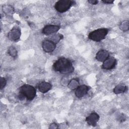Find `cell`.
Here are the masks:
<instances>
[{
  "instance_id": "cell-1",
  "label": "cell",
  "mask_w": 129,
  "mask_h": 129,
  "mask_svg": "<svg viewBox=\"0 0 129 129\" xmlns=\"http://www.w3.org/2000/svg\"><path fill=\"white\" fill-rule=\"evenodd\" d=\"M36 96V90L34 87L29 84H24L20 88V99H23L25 97L27 100H32Z\"/></svg>"
},
{
  "instance_id": "cell-2",
  "label": "cell",
  "mask_w": 129,
  "mask_h": 129,
  "mask_svg": "<svg viewBox=\"0 0 129 129\" xmlns=\"http://www.w3.org/2000/svg\"><path fill=\"white\" fill-rule=\"evenodd\" d=\"M108 32L106 28H99L91 32L88 35V38L96 42H99L104 39Z\"/></svg>"
},
{
  "instance_id": "cell-3",
  "label": "cell",
  "mask_w": 129,
  "mask_h": 129,
  "mask_svg": "<svg viewBox=\"0 0 129 129\" xmlns=\"http://www.w3.org/2000/svg\"><path fill=\"white\" fill-rule=\"evenodd\" d=\"M71 66H72V63L69 59L64 57H61L54 63L53 69L55 71L60 73Z\"/></svg>"
},
{
  "instance_id": "cell-4",
  "label": "cell",
  "mask_w": 129,
  "mask_h": 129,
  "mask_svg": "<svg viewBox=\"0 0 129 129\" xmlns=\"http://www.w3.org/2000/svg\"><path fill=\"white\" fill-rule=\"evenodd\" d=\"M75 2L70 0H60L57 1L54 6L55 10L59 13H62L67 11Z\"/></svg>"
},
{
  "instance_id": "cell-5",
  "label": "cell",
  "mask_w": 129,
  "mask_h": 129,
  "mask_svg": "<svg viewBox=\"0 0 129 129\" xmlns=\"http://www.w3.org/2000/svg\"><path fill=\"white\" fill-rule=\"evenodd\" d=\"M21 35L20 29L17 27H14L8 33V37L11 41H16L20 39Z\"/></svg>"
},
{
  "instance_id": "cell-6",
  "label": "cell",
  "mask_w": 129,
  "mask_h": 129,
  "mask_svg": "<svg viewBox=\"0 0 129 129\" xmlns=\"http://www.w3.org/2000/svg\"><path fill=\"white\" fill-rule=\"evenodd\" d=\"M42 47L45 52L50 53L55 49L56 44L48 39H45L42 42Z\"/></svg>"
},
{
  "instance_id": "cell-7",
  "label": "cell",
  "mask_w": 129,
  "mask_h": 129,
  "mask_svg": "<svg viewBox=\"0 0 129 129\" xmlns=\"http://www.w3.org/2000/svg\"><path fill=\"white\" fill-rule=\"evenodd\" d=\"M116 64V60L113 57H109L103 62L102 68L109 70L113 69Z\"/></svg>"
},
{
  "instance_id": "cell-8",
  "label": "cell",
  "mask_w": 129,
  "mask_h": 129,
  "mask_svg": "<svg viewBox=\"0 0 129 129\" xmlns=\"http://www.w3.org/2000/svg\"><path fill=\"white\" fill-rule=\"evenodd\" d=\"M99 119V115L96 112H92L86 118V121L87 124L92 126H95L97 124L98 121Z\"/></svg>"
},
{
  "instance_id": "cell-9",
  "label": "cell",
  "mask_w": 129,
  "mask_h": 129,
  "mask_svg": "<svg viewBox=\"0 0 129 129\" xmlns=\"http://www.w3.org/2000/svg\"><path fill=\"white\" fill-rule=\"evenodd\" d=\"M60 29V27L55 25H46L42 29V33L46 35H49L57 32Z\"/></svg>"
},
{
  "instance_id": "cell-10",
  "label": "cell",
  "mask_w": 129,
  "mask_h": 129,
  "mask_svg": "<svg viewBox=\"0 0 129 129\" xmlns=\"http://www.w3.org/2000/svg\"><path fill=\"white\" fill-rule=\"evenodd\" d=\"M88 86L86 85L79 86L75 91V95L78 98H81L86 95L89 91Z\"/></svg>"
},
{
  "instance_id": "cell-11",
  "label": "cell",
  "mask_w": 129,
  "mask_h": 129,
  "mask_svg": "<svg viewBox=\"0 0 129 129\" xmlns=\"http://www.w3.org/2000/svg\"><path fill=\"white\" fill-rule=\"evenodd\" d=\"M109 53L106 50H101L99 51L96 55V59L100 62H103L109 57Z\"/></svg>"
},
{
  "instance_id": "cell-12",
  "label": "cell",
  "mask_w": 129,
  "mask_h": 129,
  "mask_svg": "<svg viewBox=\"0 0 129 129\" xmlns=\"http://www.w3.org/2000/svg\"><path fill=\"white\" fill-rule=\"evenodd\" d=\"M51 85L49 83L46 82H42L40 83L38 86L39 91L42 93H45L47 92L51 89Z\"/></svg>"
},
{
  "instance_id": "cell-13",
  "label": "cell",
  "mask_w": 129,
  "mask_h": 129,
  "mask_svg": "<svg viewBox=\"0 0 129 129\" xmlns=\"http://www.w3.org/2000/svg\"><path fill=\"white\" fill-rule=\"evenodd\" d=\"M127 90V87L124 84H118L113 89V92L116 94H119L124 93Z\"/></svg>"
},
{
  "instance_id": "cell-14",
  "label": "cell",
  "mask_w": 129,
  "mask_h": 129,
  "mask_svg": "<svg viewBox=\"0 0 129 129\" xmlns=\"http://www.w3.org/2000/svg\"><path fill=\"white\" fill-rule=\"evenodd\" d=\"M79 86V82L76 79H72L68 84V87L71 90H75Z\"/></svg>"
},
{
  "instance_id": "cell-15",
  "label": "cell",
  "mask_w": 129,
  "mask_h": 129,
  "mask_svg": "<svg viewBox=\"0 0 129 129\" xmlns=\"http://www.w3.org/2000/svg\"><path fill=\"white\" fill-rule=\"evenodd\" d=\"M63 36L62 34H54V35L50 36L49 38H48V39L52 41L55 44H56L58 42H59V41L63 38Z\"/></svg>"
},
{
  "instance_id": "cell-16",
  "label": "cell",
  "mask_w": 129,
  "mask_h": 129,
  "mask_svg": "<svg viewBox=\"0 0 129 129\" xmlns=\"http://www.w3.org/2000/svg\"><path fill=\"white\" fill-rule=\"evenodd\" d=\"M3 11L6 15H10L14 13V9L12 6L9 5H6L3 6Z\"/></svg>"
},
{
  "instance_id": "cell-17",
  "label": "cell",
  "mask_w": 129,
  "mask_h": 129,
  "mask_svg": "<svg viewBox=\"0 0 129 129\" xmlns=\"http://www.w3.org/2000/svg\"><path fill=\"white\" fill-rule=\"evenodd\" d=\"M119 28L121 31H122L123 32L128 31L129 29V22H128V21L124 20V21H122L119 25Z\"/></svg>"
},
{
  "instance_id": "cell-18",
  "label": "cell",
  "mask_w": 129,
  "mask_h": 129,
  "mask_svg": "<svg viewBox=\"0 0 129 129\" xmlns=\"http://www.w3.org/2000/svg\"><path fill=\"white\" fill-rule=\"evenodd\" d=\"M8 52L9 55L13 57H16L17 56L18 51L16 48L13 46H11L9 48Z\"/></svg>"
},
{
  "instance_id": "cell-19",
  "label": "cell",
  "mask_w": 129,
  "mask_h": 129,
  "mask_svg": "<svg viewBox=\"0 0 129 129\" xmlns=\"http://www.w3.org/2000/svg\"><path fill=\"white\" fill-rule=\"evenodd\" d=\"M7 84V80L4 77L1 78V89L3 90L4 87L6 86V85Z\"/></svg>"
},
{
  "instance_id": "cell-20",
  "label": "cell",
  "mask_w": 129,
  "mask_h": 129,
  "mask_svg": "<svg viewBox=\"0 0 129 129\" xmlns=\"http://www.w3.org/2000/svg\"><path fill=\"white\" fill-rule=\"evenodd\" d=\"M117 120L120 121V122H122L125 121V116L123 114H120L117 118Z\"/></svg>"
},
{
  "instance_id": "cell-21",
  "label": "cell",
  "mask_w": 129,
  "mask_h": 129,
  "mask_svg": "<svg viewBox=\"0 0 129 129\" xmlns=\"http://www.w3.org/2000/svg\"><path fill=\"white\" fill-rule=\"evenodd\" d=\"M69 82V80L66 78H63L61 81V83L62 85H64V86H66L67 85H68Z\"/></svg>"
},
{
  "instance_id": "cell-22",
  "label": "cell",
  "mask_w": 129,
  "mask_h": 129,
  "mask_svg": "<svg viewBox=\"0 0 129 129\" xmlns=\"http://www.w3.org/2000/svg\"><path fill=\"white\" fill-rule=\"evenodd\" d=\"M49 128H51V129H56V128H58V126L56 123L53 122V123H51L50 124V126H49Z\"/></svg>"
},
{
  "instance_id": "cell-23",
  "label": "cell",
  "mask_w": 129,
  "mask_h": 129,
  "mask_svg": "<svg viewBox=\"0 0 129 129\" xmlns=\"http://www.w3.org/2000/svg\"><path fill=\"white\" fill-rule=\"evenodd\" d=\"M102 2L105 4H113L114 2V1L113 0H103Z\"/></svg>"
},
{
  "instance_id": "cell-24",
  "label": "cell",
  "mask_w": 129,
  "mask_h": 129,
  "mask_svg": "<svg viewBox=\"0 0 129 129\" xmlns=\"http://www.w3.org/2000/svg\"><path fill=\"white\" fill-rule=\"evenodd\" d=\"M88 2L92 5H96L98 4V1L96 0H89Z\"/></svg>"
}]
</instances>
